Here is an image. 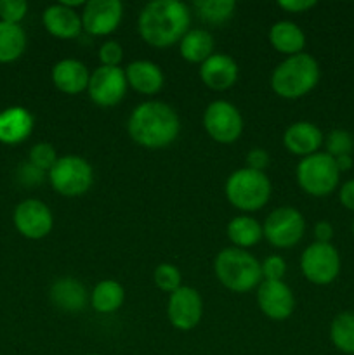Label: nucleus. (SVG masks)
<instances>
[{"instance_id":"obj_19","label":"nucleus","mask_w":354,"mask_h":355,"mask_svg":"<svg viewBox=\"0 0 354 355\" xmlns=\"http://www.w3.org/2000/svg\"><path fill=\"white\" fill-rule=\"evenodd\" d=\"M323 132L311 121H295L285 130L283 144L292 155L307 158L318 153L323 144Z\"/></svg>"},{"instance_id":"obj_34","label":"nucleus","mask_w":354,"mask_h":355,"mask_svg":"<svg viewBox=\"0 0 354 355\" xmlns=\"http://www.w3.org/2000/svg\"><path fill=\"white\" fill-rule=\"evenodd\" d=\"M260 270H262V281H283L287 274V262L283 257L269 255L260 263Z\"/></svg>"},{"instance_id":"obj_36","label":"nucleus","mask_w":354,"mask_h":355,"mask_svg":"<svg viewBox=\"0 0 354 355\" xmlns=\"http://www.w3.org/2000/svg\"><path fill=\"white\" fill-rule=\"evenodd\" d=\"M45 175H47V173L31 165L30 162L23 163V165L19 166V170H17V179H19V182L24 184L26 187L40 186V184L44 182Z\"/></svg>"},{"instance_id":"obj_23","label":"nucleus","mask_w":354,"mask_h":355,"mask_svg":"<svg viewBox=\"0 0 354 355\" xmlns=\"http://www.w3.org/2000/svg\"><path fill=\"white\" fill-rule=\"evenodd\" d=\"M269 44L287 58L301 54L305 45V33L294 21H278L269 30Z\"/></svg>"},{"instance_id":"obj_10","label":"nucleus","mask_w":354,"mask_h":355,"mask_svg":"<svg viewBox=\"0 0 354 355\" xmlns=\"http://www.w3.org/2000/svg\"><path fill=\"white\" fill-rule=\"evenodd\" d=\"M203 127L210 139L219 144H233L243 132V116L235 104L214 101L203 113Z\"/></svg>"},{"instance_id":"obj_20","label":"nucleus","mask_w":354,"mask_h":355,"mask_svg":"<svg viewBox=\"0 0 354 355\" xmlns=\"http://www.w3.org/2000/svg\"><path fill=\"white\" fill-rule=\"evenodd\" d=\"M52 83L68 96H76L89 87L90 71L78 59H61L52 68Z\"/></svg>"},{"instance_id":"obj_18","label":"nucleus","mask_w":354,"mask_h":355,"mask_svg":"<svg viewBox=\"0 0 354 355\" xmlns=\"http://www.w3.org/2000/svg\"><path fill=\"white\" fill-rule=\"evenodd\" d=\"M33 114L23 106H10L0 111V142L16 146L26 141L33 132Z\"/></svg>"},{"instance_id":"obj_13","label":"nucleus","mask_w":354,"mask_h":355,"mask_svg":"<svg viewBox=\"0 0 354 355\" xmlns=\"http://www.w3.org/2000/svg\"><path fill=\"white\" fill-rule=\"evenodd\" d=\"M167 315L170 324L179 331H191L200 324L203 318V300L201 295L191 286H180L170 293L167 304Z\"/></svg>"},{"instance_id":"obj_7","label":"nucleus","mask_w":354,"mask_h":355,"mask_svg":"<svg viewBox=\"0 0 354 355\" xmlns=\"http://www.w3.org/2000/svg\"><path fill=\"white\" fill-rule=\"evenodd\" d=\"M47 177L56 193L65 198L83 196L94 184L92 165L85 158L75 155L58 158Z\"/></svg>"},{"instance_id":"obj_1","label":"nucleus","mask_w":354,"mask_h":355,"mask_svg":"<svg viewBox=\"0 0 354 355\" xmlns=\"http://www.w3.org/2000/svg\"><path fill=\"white\" fill-rule=\"evenodd\" d=\"M191 10L179 0H155L146 3L137 19L139 35L148 45L167 49L179 44L189 31Z\"/></svg>"},{"instance_id":"obj_25","label":"nucleus","mask_w":354,"mask_h":355,"mask_svg":"<svg viewBox=\"0 0 354 355\" xmlns=\"http://www.w3.org/2000/svg\"><path fill=\"white\" fill-rule=\"evenodd\" d=\"M226 232H228V239L233 243V246L239 250L252 248L264 238L262 225L250 215H238V217L231 218Z\"/></svg>"},{"instance_id":"obj_11","label":"nucleus","mask_w":354,"mask_h":355,"mask_svg":"<svg viewBox=\"0 0 354 355\" xmlns=\"http://www.w3.org/2000/svg\"><path fill=\"white\" fill-rule=\"evenodd\" d=\"M127 89L125 69L120 66H99L90 73L87 92L90 101L97 106L113 107L124 101Z\"/></svg>"},{"instance_id":"obj_31","label":"nucleus","mask_w":354,"mask_h":355,"mask_svg":"<svg viewBox=\"0 0 354 355\" xmlns=\"http://www.w3.org/2000/svg\"><path fill=\"white\" fill-rule=\"evenodd\" d=\"M326 146V155H330L332 158H337V156L342 155H351L354 148V139L353 135L347 130H332L325 139Z\"/></svg>"},{"instance_id":"obj_43","label":"nucleus","mask_w":354,"mask_h":355,"mask_svg":"<svg viewBox=\"0 0 354 355\" xmlns=\"http://www.w3.org/2000/svg\"><path fill=\"white\" fill-rule=\"evenodd\" d=\"M87 355H97V354H87Z\"/></svg>"},{"instance_id":"obj_9","label":"nucleus","mask_w":354,"mask_h":355,"mask_svg":"<svg viewBox=\"0 0 354 355\" xmlns=\"http://www.w3.org/2000/svg\"><path fill=\"white\" fill-rule=\"evenodd\" d=\"M262 232L274 248H292L304 238L305 218L297 208L280 207L267 215Z\"/></svg>"},{"instance_id":"obj_40","label":"nucleus","mask_w":354,"mask_h":355,"mask_svg":"<svg viewBox=\"0 0 354 355\" xmlns=\"http://www.w3.org/2000/svg\"><path fill=\"white\" fill-rule=\"evenodd\" d=\"M314 238L318 243H330L333 238V227L330 222L321 220L314 225Z\"/></svg>"},{"instance_id":"obj_14","label":"nucleus","mask_w":354,"mask_h":355,"mask_svg":"<svg viewBox=\"0 0 354 355\" xmlns=\"http://www.w3.org/2000/svg\"><path fill=\"white\" fill-rule=\"evenodd\" d=\"M83 30L94 37H108L113 33L124 17V6L120 0H90L82 10Z\"/></svg>"},{"instance_id":"obj_2","label":"nucleus","mask_w":354,"mask_h":355,"mask_svg":"<svg viewBox=\"0 0 354 355\" xmlns=\"http://www.w3.org/2000/svg\"><path fill=\"white\" fill-rule=\"evenodd\" d=\"M127 130L135 144L146 149H162L172 144L180 132L177 111L162 101H146L134 107Z\"/></svg>"},{"instance_id":"obj_42","label":"nucleus","mask_w":354,"mask_h":355,"mask_svg":"<svg viewBox=\"0 0 354 355\" xmlns=\"http://www.w3.org/2000/svg\"><path fill=\"white\" fill-rule=\"evenodd\" d=\"M353 234H354V220H353Z\"/></svg>"},{"instance_id":"obj_28","label":"nucleus","mask_w":354,"mask_h":355,"mask_svg":"<svg viewBox=\"0 0 354 355\" xmlns=\"http://www.w3.org/2000/svg\"><path fill=\"white\" fill-rule=\"evenodd\" d=\"M330 340L344 354L354 355V312H342L330 324Z\"/></svg>"},{"instance_id":"obj_3","label":"nucleus","mask_w":354,"mask_h":355,"mask_svg":"<svg viewBox=\"0 0 354 355\" xmlns=\"http://www.w3.org/2000/svg\"><path fill=\"white\" fill-rule=\"evenodd\" d=\"M319 82V64L311 54L290 55L274 68L271 89L283 99H301Z\"/></svg>"},{"instance_id":"obj_39","label":"nucleus","mask_w":354,"mask_h":355,"mask_svg":"<svg viewBox=\"0 0 354 355\" xmlns=\"http://www.w3.org/2000/svg\"><path fill=\"white\" fill-rule=\"evenodd\" d=\"M339 200L344 208L354 211V179L342 184V187H340L339 191Z\"/></svg>"},{"instance_id":"obj_30","label":"nucleus","mask_w":354,"mask_h":355,"mask_svg":"<svg viewBox=\"0 0 354 355\" xmlns=\"http://www.w3.org/2000/svg\"><path fill=\"white\" fill-rule=\"evenodd\" d=\"M153 281H155L156 288L160 291H165L169 295L183 286L180 270L176 266H172V263H160L155 269V272H153Z\"/></svg>"},{"instance_id":"obj_21","label":"nucleus","mask_w":354,"mask_h":355,"mask_svg":"<svg viewBox=\"0 0 354 355\" xmlns=\"http://www.w3.org/2000/svg\"><path fill=\"white\" fill-rule=\"evenodd\" d=\"M125 78L130 89L142 96H155L163 89L165 75L156 62L139 59L125 68Z\"/></svg>"},{"instance_id":"obj_26","label":"nucleus","mask_w":354,"mask_h":355,"mask_svg":"<svg viewBox=\"0 0 354 355\" xmlns=\"http://www.w3.org/2000/svg\"><path fill=\"white\" fill-rule=\"evenodd\" d=\"M124 300V286L115 279L99 281L90 293V305L99 314H113V312L120 311Z\"/></svg>"},{"instance_id":"obj_15","label":"nucleus","mask_w":354,"mask_h":355,"mask_svg":"<svg viewBox=\"0 0 354 355\" xmlns=\"http://www.w3.org/2000/svg\"><path fill=\"white\" fill-rule=\"evenodd\" d=\"M257 304L271 321H285L295 311V297L283 281H262L257 286Z\"/></svg>"},{"instance_id":"obj_29","label":"nucleus","mask_w":354,"mask_h":355,"mask_svg":"<svg viewBox=\"0 0 354 355\" xmlns=\"http://www.w3.org/2000/svg\"><path fill=\"white\" fill-rule=\"evenodd\" d=\"M198 16L208 24H222L235 16L236 2L233 0H198L193 3Z\"/></svg>"},{"instance_id":"obj_32","label":"nucleus","mask_w":354,"mask_h":355,"mask_svg":"<svg viewBox=\"0 0 354 355\" xmlns=\"http://www.w3.org/2000/svg\"><path fill=\"white\" fill-rule=\"evenodd\" d=\"M56 162H58L56 149L47 142H38L30 149V163L40 168L42 172L49 173V170L56 165Z\"/></svg>"},{"instance_id":"obj_24","label":"nucleus","mask_w":354,"mask_h":355,"mask_svg":"<svg viewBox=\"0 0 354 355\" xmlns=\"http://www.w3.org/2000/svg\"><path fill=\"white\" fill-rule=\"evenodd\" d=\"M214 37L207 30L194 28L180 38L179 52L184 61L201 64L214 54Z\"/></svg>"},{"instance_id":"obj_41","label":"nucleus","mask_w":354,"mask_h":355,"mask_svg":"<svg viewBox=\"0 0 354 355\" xmlns=\"http://www.w3.org/2000/svg\"><path fill=\"white\" fill-rule=\"evenodd\" d=\"M335 163H337V168H339V172H347V170L353 168V156L351 155L337 156Z\"/></svg>"},{"instance_id":"obj_5","label":"nucleus","mask_w":354,"mask_h":355,"mask_svg":"<svg viewBox=\"0 0 354 355\" xmlns=\"http://www.w3.org/2000/svg\"><path fill=\"white\" fill-rule=\"evenodd\" d=\"M269 177L264 172H257L252 168H239L233 172L226 180L224 193L229 203L239 211L252 214L267 205L271 198Z\"/></svg>"},{"instance_id":"obj_6","label":"nucleus","mask_w":354,"mask_h":355,"mask_svg":"<svg viewBox=\"0 0 354 355\" xmlns=\"http://www.w3.org/2000/svg\"><path fill=\"white\" fill-rule=\"evenodd\" d=\"M295 177L301 189L309 196L325 198L339 186L340 172L337 168L335 158L326 153H314L298 162Z\"/></svg>"},{"instance_id":"obj_12","label":"nucleus","mask_w":354,"mask_h":355,"mask_svg":"<svg viewBox=\"0 0 354 355\" xmlns=\"http://www.w3.org/2000/svg\"><path fill=\"white\" fill-rule=\"evenodd\" d=\"M14 227L17 229L23 238L26 239H44L45 236L51 234L52 227H54V217L52 211L44 201L35 200H24L14 208L12 215Z\"/></svg>"},{"instance_id":"obj_4","label":"nucleus","mask_w":354,"mask_h":355,"mask_svg":"<svg viewBox=\"0 0 354 355\" xmlns=\"http://www.w3.org/2000/svg\"><path fill=\"white\" fill-rule=\"evenodd\" d=\"M214 272L219 283L233 293H246L262 283L259 260L246 250L235 246L217 253L214 260Z\"/></svg>"},{"instance_id":"obj_38","label":"nucleus","mask_w":354,"mask_h":355,"mask_svg":"<svg viewBox=\"0 0 354 355\" xmlns=\"http://www.w3.org/2000/svg\"><path fill=\"white\" fill-rule=\"evenodd\" d=\"M278 6L283 10H287V12L298 14L312 9L316 6V2L314 0H281V2H278Z\"/></svg>"},{"instance_id":"obj_17","label":"nucleus","mask_w":354,"mask_h":355,"mask_svg":"<svg viewBox=\"0 0 354 355\" xmlns=\"http://www.w3.org/2000/svg\"><path fill=\"white\" fill-rule=\"evenodd\" d=\"M42 23L47 33L61 40H73L82 33V16L75 9L62 6L61 2L49 6L42 14Z\"/></svg>"},{"instance_id":"obj_33","label":"nucleus","mask_w":354,"mask_h":355,"mask_svg":"<svg viewBox=\"0 0 354 355\" xmlns=\"http://www.w3.org/2000/svg\"><path fill=\"white\" fill-rule=\"evenodd\" d=\"M28 3L24 0H0V21L19 24L26 17Z\"/></svg>"},{"instance_id":"obj_22","label":"nucleus","mask_w":354,"mask_h":355,"mask_svg":"<svg viewBox=\"0 0 354 355\" xmlns=\"http://www.w3.org/2000/svg\"><path fill=\"white\" fill-rule=\"evenodd\" d=\"M51 302L62 312H80L89 302L85 286L75 277H59L49 291Z\"/></svg>"},{"instance_id":"obj_16","label":"nucleus","mask_w":354,"mask_h":355,"mask_svg":"<svg viewBox=\"0 0 354 355\" xmlns=\"http://www.w3.org/2000/svg\"><path fill=\"white\" fill-rule=\"evenodd\" d=\"M198 73H200V80L205 83V87L221 92V90H228L235 85L239 69L231 55L214 52L207 61L201 62Z\"/></svg>"},{"instance_id":"obj_8","label":"nucleus","mask_w":354,"mask_h":355,"mask_svg":"<svg viewBox=\"0 0 354 355\" xmlns=\"http://www.w3.org/2000/svg\"><path fill=\"white\" fill-rule=\"evenodd\" d=\"M301 270L309 283L326 286L340 274V255L332 243L314 241L302 252Z\"/></svg>"},{"instance_id":"obj_27","label":"nucleus","mask_w":354,"mask_h":355,"mask_svg":"<svg viewBox=\"0 0 354 355\" xmlns=\"http://www.w3.org/2000/svg\"><path fill=\"white\" fill-rule=\"evenodd\" d=\"M26 49V33L21 24L0 21V64L17 61Z\"/></svg>"},{"instance_id":"obj_35","label":"nucleus","mask_w":354,"mask_h":355,"mask_svg":"<svg viewBox=\"0 0 354 355\" xmlns=\"http://www.w3.org/2000/svg\"><path fill=\"white\" fill-rule=\"evenodd\" d=\"M121 59H124V47L117 40H108L99 47L101 66H120Z\"/></svg>"},{"instance_id":"obj_37","label":"nucleus","mask_w":354,"mask_h":355,"mask_svg":"<svg viewBox=\"0 0 354 355\" xmlns=\"http://www.w3.org/2000/svg\"><path fill=\"white\" fill-rule=\"evenodd\" d=\"M246 168L257 170V172H264L269 165V155H267L266 149L253 148L250 149L248 155H246Z\"/></svg>"}]
</instances>
